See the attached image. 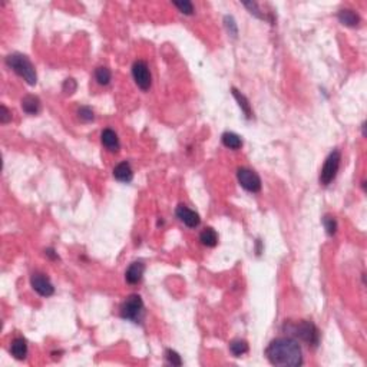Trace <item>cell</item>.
<instances>
[{"label":"cell","mask_w":367,"mask_h":367,"mask_svg":"<svg viewBox=\"0 0 367 367\" xmlns=\"http://www.w3.org/2000/svg\"><path fill=\"white\" fill-rule=\"evenodd\" d=\"M265 356L273 366L297 367L303 364L302 347L291 337L274 339L265 350Z\"/></svg>","instance_id":"obj_1"},{"label":"cell","mask_w":367,"mask_h":367,"mask_svg":"<svg viewBox=\"0 0 367 367\" xmlns=\"http://www.w3.org/2000/svg\"><path fill=\"white\" fill-rule=\"evenodd\" d=\"M6 65L9 66L10 69H13V72H16L20 78H23L29 85H36V82H38L36 69L26 55L12 53L6 57Z\"/></svg>","instance_id":"obj_2"},{"label":"cell","mask_w":367,"mask_h":367,"mask_svg":"<svg viewBox=\"0 0 367 367\" xmlns=\"http://www.w3.org/2000/svg\"><path fill=\"white\" fill-rule=\"evenodd\" d=\"M284 329L294 337L300 339L306 344L316 347L320 341V331L311 321L302 320L299 323H285Z\"/></svg>","instance_id":"obj_3"},{"label":"cell","mask_w":367,"mask_h":367,"mask_svg":"<svg viewBox=\"0 0 367 367\" xmlns=\"http://www.w3.org/2000/svg\"><path fill=\"white\" fill-rule=\"evenodd\" d=\"M142 316H143V302L141 296L132 294L121 306V317L125 320L138 323L141 321Z\"/></svg>","instance_id":"obj_4"},{"label":"cell","mask_w":367,"mask_h":367,"mask_svg":"<svg viewBox=\"0 0 367 367\" xmlns=\"http://www.w3.org/2000/svg\"><path fill=\"white\" fill-rule=\"evenodd\" d=\"M340 162H341V155L337 150H334L327 157V160L324 162V167L320 172L321 185H329L334 181V178L337 177V172H339Z\"/></svg>","instance_id":"obj_5"},{"label":"cell","mask_w":367,"mask_h":367,"mask_svg":"<svg viewBox=\"0 0 367 367\" xmlns=\"http://www.w3.org/2000/svg\"><path fill=\"white\" fill-rule=\"evenodd\" d=\"M237 178L240 185L248 192H260L261 189V179L258 177V174L254 171L248 170V168H238L237 171Z\"/></svg>","instance_id":"obj_6"},{"label":"cell","mask_w":367,"mask_h":367,"mask_svg":"<svg viewBox=\"0 0 367 367\" xmlns=\"http://www.w3.org/2000/svg\"><path fill=\"white\" fill-rule=\"evenodd\" d=\"M132 76H133L135 84L138 85V88H141L142 91H148L151 88L152 78L146 62L136 60L133 63V66H132Z\"/></svg>","instance_id":"obj_7"},{"label":"cell","mask_w":367,"mask_h":367,"mask_svg":"<svg viewBox=\"0 0 367 367\" xmlns=\"http://www.w3.org/2000/svg\"><path fill=\"white\" fill-rule=\"evenodd\" d=\"M30 284H32V288L38 292L39 296H42V297H50V296L55 292L53 284L50 282V280L47 278L45 274L42 273L32 274V277H30Z\"/></svg>","instance_id":"obj_8"},{"label":"cell","mask_w":367,"mask_h":367,"mask_svg":"<svg viewBox=\"0 0 367 367\" xmlns=\"http://www.w3.org/2000/svg\"><path fill=\"white\" fill-rule=\"evenodd\" d=\"M175 215L178 218L181 223H184L185 226L189 227V228H195V227L199 226V223H201V218L198 215L195 211H192V209H189L187 205H184V204H181L177 207L175 209Z\"/></svg>","instance_id":"obj_9"},{"label":"cell","mask_w":367,"mask_h":367,"mask_svg":"<svg viewBox=\"0 0 367 367\" xmlns=\"http://www.w3.org/2000/svg\"><path fill=\"white\" fill-rule=\"evenodd\" d=\"M101 141H102V145H104L108 151L118 152L119 148H121L119 138H118L116 132L109 129V128H106V129L102 131V133H101Z\"/></svg>","instance_id":"obj_10"},{"label":"cell","mask_w":367,"mask_h":367,"mask_svg":"<svg viewBox=\"0 0 367 367\" xmlns=\"http://www.w3.org/2000/svg\"><path fill=\"white\" fill-rule=\"evenodd\" d=\"M143 271H145V265H143V263H141V261H135V263H132L131 265L128 267V270H126V273H125V278H126V281L129 282V284H138V282H141Z\"/></svg>","instance_id":"obj_11"},{"label":"cell","mask_w":367,"mask_h":367,"mask_svg":"<svg viewBox=\"0 0 367 367\" xmlns=\"http://www.w3.org/2000/svg\"><path fill=\"white\" fill-rule=\"evenodd\" d=\"M113 177L121 182H125V184L131 182L132 178H133V171L131 168V164L126 162V161L118 164L113 170Z\"/></svg>","instance_id":"obj_12"},{"label":"cell","mask_w":367,"mask_h":367,"mask_svg":"<svg viewBox=\"0 0 367 367\" xmlns=\"http://www.w3.org/2000/svg\"><path fill=\"white\" fill-rule=\"evenodd\" d=\"M40 99L35 95H26L23 99H22V109L28 115H38L40 112Z\"/></svg>","instance_id":"obj_13"},{"label":"cell","mask_w":367,"mask_h":367,"mask_svg":"<svg viewBox=\"0 0 367 367\" xmlns=\"http://www.w3.org/2000/svg\"><path fill=\"white\" fill-rule=\"evenodd\" d=\"M337 18H339L341 25L348 26V28H356V26H358V23H360V16H358L354 10L350 9L340 10Z\"/></svg>","instance_id":"obj_14"},{"label":"cell","mask_w":367,"mask_h":367,"mask_svg":"<svg viewBox=\"0 0 367 367\" xmlns=\"http://www.w3.org/2000/svg\"><path fill=\"white\" fill-rule=\"evenodd\" d=\"M10 353L12 356L18 360H23L26 358L28 356V343L26 340L22 339V337H18L12 341V346H10Z\"/></svg>","instance_id":"obj_15"},{"label":"cell","mask_w":367,"mask_h":367,"mask_svg":"<svg viewBox=\"0 0 367 367\" xmlns=\"http://www.w3.org/2000/svg\"><path fill=\"white\" fill-rule=\"evenodd\" d=\"M231 92H233V95H234V98L237 99L238 105H240L241 111L244 112L245 118H247V119H251V116H253V111H251V105H250V102H248V99H247L244 95L241 94V92H240L237 88H233V89H231Z\"/></svg>","instance_id":"obj_16"},{"label":"cell","mask_w":367,"mask_h":367,"mask_svg":"<svg viewBox=\"0 0 367 367\" xmlns=\"http://www.w3.org/2000/svg\"><path fill=\"white\" fill-rule=\"evenodd\" d=\"M199 241L202 243V245L212 248V247H215L218 244V234L215 233V230H212V228H205L199 234Z\"/></svg>","instance_id":"obj_17"},{"label":"cell","mask_w":367,"mask_h":367,"mask_svg":"<svg viewBox=\"0 0 367 367\" xmlns=\"http://www.w3.org/2000/svg\"><path fill=\"white\" fill-rule=\"evenodd\" d=\"M223 143L230 150H240L243 146V139L234 132H226L223 135Z\"/></svg>","instance_id":"obj_18"},{"label":"cell","mask_w":367,"mask_h":367,"mask_svg":"<svg viewBox=\"0 0 367 367\" xmlns=\"http://www.w3.org/2000/svg\"><path fill=\"white\" fill-rule=\"evenodd\" d=\"M230 351H231L236 357H241L243 354H245V353L248 351V344H247L245 340L241 339L233 340V341L230 343Z\"/></svg>","instance_id":"obj_19"},{"label":"cell","mask_w":367,"mask_h":367,"mask_svg":"<svg viewBox=\"0 0 367 367\" xmlns=\"http://www.w3.org/2000/svg\"><path fill=\"white\" fill-rule=\"evenodd\" d=\"M95 79H96V82H98L99 85L106 86L109 82H111V79H112V74H111V70H109L108 67L101 66V67H98V69L95 70Z\"/></svg>","instance_id":"obj_20"},{"label":"cell","mask_w":367,"mask_h":367,"mask_svg":"<svg viewBox=\"0 0 367 367\" xmlns=\"http://www.w3.org/2000/svg\"><path fill=\"white\" fill-rule=\"evenodd\" d=\"M174 6H175L181 13H184V15H187V16L194 15V5H192L189 0H177V2H174Z\"/></svg>","instance_id":"obj_21"},{"label":"cell","mask_w":367,"mask_h":367,"mask_svg":"<svg viewBox=\"0 0 367 367\" xmlns=\"http://www.w3.org/2000/svg\"><path fill=\"white\" fill-rule=\"evenodd\" d=\"M323 224H324V228H326V233L329 236H334L337 233V221L336 218L331 215H326L323 218Z\"/></svg>","instance_id":"obj_22"},{"label":"cell","mask_w":367,"mask_h":367,"mask_svg":"<svg viewBox=\"0 0 367 367\" xmlns=\"http://www.w3.org/2000/svg\"><path fill=\"white\" fill-rule=\"evenodd\" d=\"M78 116H79V119L81 121H84V122H91V121H94V111L89 108V106H81L79 108V111H78Z\"/></svg>","instance_id":"obj_23"},{"label":"cell","mask_w":367,"mask_h":367,"mask_svg":"<svg viewBox=\"0 0 367 367\" xmlns=\"http://www.w3.org/2000/svg\"><path fill=\"white\" fill-rule=\"evenodd\" d=\"M224 25H226L227 32L233 36V38H237L238 35V29H237V23L233 16H226L224 18Z\"/></svg>","instance_id":"obj_24"},{"label":"cell","mask_w":367,"mask_h":367,"mask_svg":"<svg viewBox=\"0 0 367 367\" xmlns=\"http://www.w3.org/2000/svg\"><path fill=\"white\" fill-rule=\"evenodd\" d=\"M165 358H167V361L172 364V366H181L182 364V360H181V356H179L178 353L175 351V350H167L165 351Z\"/></svg>","instance_id":"obj_25"},{"label":"cell","mask_w":367,"mask_h":367,"mask_svg":"<svg viewBox=\"0 0 367 367\" xmlns=\"http://www.w3.org/2000/svg\"><path fill=\"white\" fill-rule=\"evenodd\" d=\"M76 91V82H75V79H66L65 82H63V92L65 94H74Z\"/></svg>","instance_id":"obj_26"},{"label":"cell","mask_w":367,"mask_h":367,"mask_svg":"<svg viewBox=\"0 0 367 367\" xmlns=\"http://www.w3.org/2000/svg\"><path fill=\"white\" fill-rule=\"evenodd\" d=\"M12 119V113L5 106V105H2V115H0V122L2 123H8Z\"/></svg>","instance_id":"obj_27"},{"label":"cell","mask_w":367,"mask_h":367,"mask_svg":"<svg viewBox=\"0 0 367 367\" xmlns=\"http://www.w3.org/2000/svg\"><path fill=\"white\" fill-rule=\"evenodd\" d=\"M45 253H46L47 257H50V258H53V260H57V258H59L57 254H55V250H52V248H47Z\"/></svg>","instance_id":"obj_28"}]
</instances>
